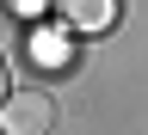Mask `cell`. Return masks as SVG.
<instances>
[{
	"label": "cell",
	"instance_id": "7a4b0ae2",
	"mask_svg": "<svg viewBox=\"0 0 148 135\" xmlns=\"http://www.w3.org/2000/svg\"><path fill=\"white\" fill-rule=\"evenodd\" d=\"M62 6V25L68 31H111L123 12V0H56Z\"/></svg>",
	"mask_w": 148,
	"mask_h": 135
},
{
	"label": "cell",
	"instance_id": "5b68a950",
	"mask_svg": "<svg viewBox=\"0 0 148 135\" xmlns=\"http://www.w3.org/2000/svg\"><path fill=\"white\" fill-rule=\"evenodd\" d=\"M12 6H18V12H31V6H37V0H12Z\"/></svg>",
	"mask_w": 148,
	"mask_h": 135
},
{
	"label": "cell",
	"instance_id": "6da1fadb",
	"mask_svg": "<svg viewBox=\"0 0 148 135\" xmlns=\"http://www.w3.org/2000/svg\"><path fill=\"white\" fill-rule=\"evenodd\" d=\"M56 117H62L56 98H49V92H37V86L0 98V129H6V135H43V129H56Z\"/></svg>",
	"mask_w": 148,
	"mask_h": 135
},
{
	"label": "cell",
	"instance_id": "3957f363",
	"mask_svg": "<svg viewBox=\"0 0 148 135\" xmlns=\"http://www.w3.org/2000/svg\"><path fill=\"white\" fill-rule=\"evenodd\" d=\"M31 55H37L43 68H62V62H68V43H62V37H49V31H37V37H31Z\"/></svg>",
	"mask_w": 148,
	"mask_h": 135
},
{
	"label": "cell",
	"instance_id": "277c9868",
	"mask_svg": "<svg viewBox=\"0 0 148 135\" xmlns=\"http://www.w3.org/2000/svg\"><path fill=\"white\" fill-rule=\"evenodd\" d=\"M0 98H6V55H0Z\"/></svg>",
	"mask_w": 148,
	"mask_h": 135
}]
</instances>
